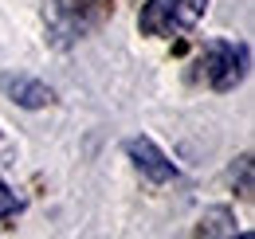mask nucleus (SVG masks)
I'll use <instances>...</instances> for the list:
<instances>
[{
  "mask_svg": "<svg viewBox=\"0 0 255 239\" xmlns=\"http://www.w3.org/2000/svg\"><path fill=\"white\" fill-rule=\"evenodd\" d=\"M200 236H236V216L228 208H208L200 216Z\"/></svg>",
  "mask_w": 255,
  "mask_h": 239,
  "instance_id": "nucleus-6",
  "label": "nucleus"
},
{
  "mask_svg": "<svg viewBox=\"0 0 255 239\" xmlns=\"http://www.w3.org/2000/svg\"><path fill=\"white\" fill-rule=\"evenodd\" d=\"M20 208H24V200H20V196H16V192L0 180V220H12Z\"/></svg>",
  "mask_w": 255,
  "mask_h": 239,
  "instance_id": "nucleus-8",
  "label": "nucleus"
},
{
  "mask_svg": "<svg viewBox=\"0 0 255 239\" xmlns=\"http://www.w3.org/2000/svg\"><path fill=\"white\" fill-rule=\"evenodd\" d=\"M236 180H240V196L252 200V196H255V184H252V157H248V153L236 161Z\"/></svg>",
  "mask_w": 255,
  "mask_h": 239,
  "instance_id": "nucleus-7",
  "label": "nucleus"
},
{
  "mask_svg": "<svg viewBox=\"0 0 255 239\" xmlns=\"http://www.w3.org/2000/svg\"><path fill=\"white\" fill-rule=\"evenodd\" d=\"M208 0H149L137 16L141 35H181L196 28V20L204 16Z\"/></svg>",
  "mask_w": 255,
  "mask_h": 239,
  "instance_id": "nucleus-2",
  "label": "nucleus"
},
{
  "mask_svg": "<svg viewBox=\"0 0 255 239\" xmlns=\"http://www.w3.org/2000/svg\"><path fill=\"white\" fill-rule=\"evenodd\" d=\"M248 43H232V39H212L208 47H204V79H208V87L212 90H236L244 83V75H248Z\"/></svg>",
  "mask_w": 255,
  "mask_h": 239,
  "instance_id": "nucleus-3",
  "label": "nucleus"
},
{
  "mask_svg": "<svg viewBox=\"0 0 255 239\" xmlns=\"http://www.w3.org/2000/svg\"><path fill=\"white\" fill-rule=\"evenodd\" d=\"M110 4H98V0H47L43 8V20H47V35L55 47H71L75 39H83L87 31L102 20Z\"/></svg>",
  "mask_w": 255,
  "mask_h": 239,
  "instance_id": "nucleus-1",
  "label": "nucleus"
},
{
  "mask_svg": "<svg viewBox=\"0 0 255 239\" xmlns=\"http://www.w3.org/2000/svg\"><path fill=\"white\" fill-rule=\"evenodd\" d=\"M0 90L16 102V106H28V110H39V106H51L55 102V94L47 83H39L32 75H4L0 79Z\"/></svg>",
  "mask_w": 255,
  "mask_h": 239,
  "instance_id": "nucleus-5",
  "label": "nucleus"
},
{
  "mask_svg": "<svg viewBox=\"0 0 255 239\" xmlns=\"http://www.w3.org/2000/svg\"><path fill=\"white\" fill-rule=\"evenodd\" d=\"M126 153H129V161L137 165V173H141L145 180H153V184H165V180L177 177V165H173V161H169L149 137H129Z\"/></svg>",
  "mask_w": 255,
  "mask_h": 239,
  "instance_id": "nucleus-4",
  "label": "nucleus"
},
{
  "mask_svg": "<svg viewBox=\"0 0 255 239\" xmlns=\"http://www.w3.org/2000/svg\"><path fill=\"white\" fill-rule=\"evenodd\" d=\"M98 4H110V0H98Z\"/></svg>",
  "mask_w": 255,
  "mask_h": 239,
  "instance_id": "nucleus-9",
  "label": "nucleus"
}]
</instances>
